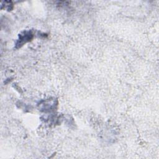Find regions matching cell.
<instances>
[{
    "label": "cell",
    "instance_id": "6da1fadb",
    "mask_svg": "<svg viewBox=\"0 0 159 159\" xmlns=\"http://www.w3.org/2000/svg\"><path fill=\"white\" fill-rule=\"evenodd\" d=\"M34 37V34L31 30H25L19 34V39L16 42L17 47H20L24 43L30 42Z\"/></svg>",
    "mask_w": 159,
    "mask_h": 159
}]
</instances>
